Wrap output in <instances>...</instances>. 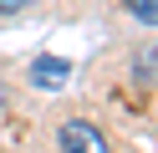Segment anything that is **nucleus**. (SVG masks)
Listing matches in <instances>:
<instances>
[{
	"label": "nucleus",
	"instance_id": "1",
	"mask_svg": "<svg viewBox=\"0 0 158 153\" xmlns=\"http://www.w3.org/2000/svg\"><path fill=\"white\" fill-rule=\"evenodd\" d=\"M61 153H112V148L87 117H66L61 122Z\"/></svg>",
	"mask_w": 158,
	"mask_h": 153
},
{
	"label": "nucleus",
	"instance_id": "2",
	"mask_svg": "<svg viewBox=\"0 0 158 153\" xmlns=\"http://www.w3.org/2000/svg\"><path fill=\"white\" fill-rule=\"evenodd\" d=\"M66 77H72V61H61V56H36L31 61V87H41V92H56Z\"/></svg>",
	"mask_w": 158,
	"mask_h": 153
},
{
	"label": "nucleus",
	"instance_id": "3",
	"mask_svg": "<svg viewBox=\"0 0 158 153\" xmlns=\"http://www.w3.org/2000/svg\"><path fill=\"white\" fill-rule=\"evenodd\" d=\"M123 10L143 26H158V0H123Z\"/></svg>",
	"mask_w": 158,
	"mask_h": 153
},
{
	"label": "nucleus",
	"instance_id": "4",
	"mask_svg": "<svg viewBox=\"0 0 158 153\" xmlns=\"http://www.w3.org/2000/svg\"><path fill=\"white\" fill-rule=\"evenodd\" d=\"M31 0H0V15H15V10H26Z\"/></svg>",
	"mask_w": 158,
	"mask_h": 153
},
{
	"label": "nucleus",
	"instance_id": "5",
	"mask_svg": "<svg viewBox=\"0 0 158 153\" xmlns=\"http://www.w3.org/2000/svg\"><path fill=\"white\" fill-rule=\"evenodd\" d=\"M0 97H5V87H0Z\"/></svg>",
	"mask_w": 158,
	"mask_h": 153
}]
</instances>
